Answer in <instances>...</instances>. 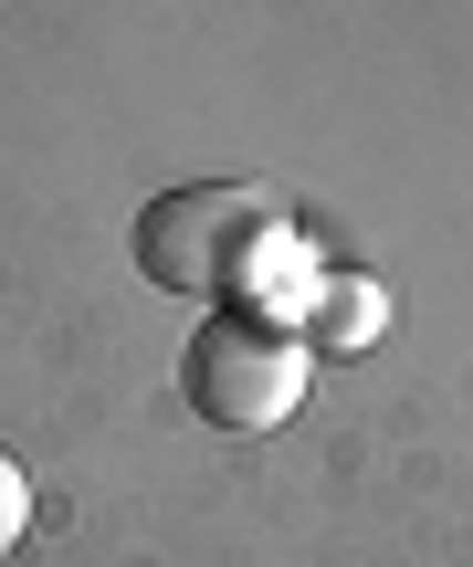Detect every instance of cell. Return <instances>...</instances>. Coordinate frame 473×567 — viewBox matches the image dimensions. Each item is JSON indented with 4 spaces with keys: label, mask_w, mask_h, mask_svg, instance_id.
<instances>
[{
    "label": "cell",
    "mask_w": 473,
    "mask_h": 567,
    "mask_svg": "<svg viewBox=\"0 0 473 567\" xmlns=\"http://www.w3.org/2000/svg\"><path fill=\"white\" fill-rule=\"evenodd\" d=\"M137 274L168 284V295H200V305H243V316H306V295H316L295 221L243 179L158 189L137 210Z\"/></svg>",
    "instance_id": "6da1fadb"
},
{
    "label": "cell",
    "mask_w": 473,
    "mask_h": 567,
    "mask_svg": "<svg viewBox=\"0 0 473 567\" xmlns=\"http://www.w3.org/2000/svg\"><path fill=\"white\" fill-rule=\"evenodd\" d=\"M179 400L200 410L210 431H274V421H295V400H306V337L274 326V316L222 305V316H200L189 347H179Z\"/></svg>",
    "instance_id": "7a4b0ae2"
},
{
    "label": "cell",
    "mask_w": 473,
    "mask_h": 567,
    "mask_svg": "<svg viewBox=\"0 0 473 567\" xmlns=\"http://www.w3.org/2000/svg\"><path fill=\"white\" fill-rule=\"evenodd\" d=\"M379 316H390V295H379L369 274H316V295H306V358H316V347H327V358L379 347Z\"/></svg>",
    "instance_id": "3957f363"
},
{
    "label": "cell",
    "mask_w": 473,
    "mask_h": 567,
    "mask_svg": "<svg viewBox=\"0 0 473 567\" xmlns=\"http://www.w3.org/2000/svg\"><path fill=\"white\" fill-rule=\"evenodd\" d=\"M21 515H32V484H21V463H11V452H0V557H11Z\"/></svg>",
    "instance_id": "277c9868"
}]
</instances>
